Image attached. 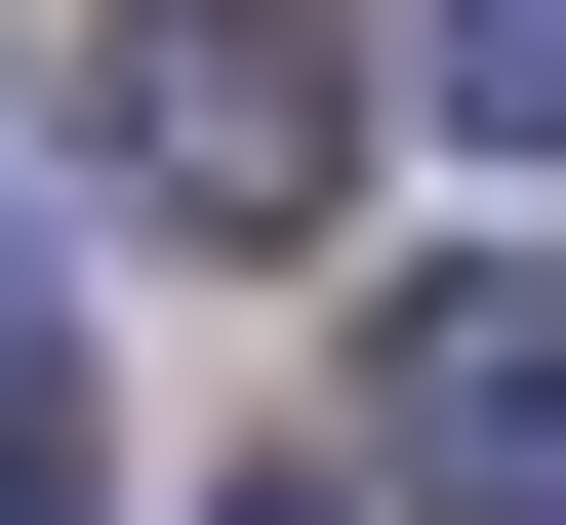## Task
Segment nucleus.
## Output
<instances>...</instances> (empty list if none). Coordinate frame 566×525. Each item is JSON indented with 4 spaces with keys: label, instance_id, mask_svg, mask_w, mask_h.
<instances>
[{
    "label": "nucleus",
    "instance_id": "nucleus-1",
    "mask_svg": "<svg viewBox=\"0 0 566 525\" xmlns=\"http://www.w3.org/2000/svg\"><path fill=\"white\" fill-rule=\"evenodd\" d=\"M82 162L163 202V243H324V162H365V41H324V0H82Z\"/></svg>",
    "mask_w": 566,
    "mask_h": 525
},
{
    "label": "nucleus",
    "instance_id": "nucleus-2",
    "mask_svg": "<svg viewBox=\"0 0 566 525\" xmlns=\"http://www.w3.org/2000/svg\"><path fill=\"white\" fill-rule=\"evenodd\" d=\"M365 525H566V283H405V405H365Z\"/></svg>",
    "mask_w": 566,
    "mask_h": 525
},
{
    "label": "nucleus",
    "instance_id": "nucleus-3",
    "mask_svg": "<svg viewBox=\"0 0 566 525\" xmlns=\"http://www.w3.org/2000/svg\"><path fill=\"white\" fill-rule=\"evenodd\" d=\"M0 525H122L82 485V283H41V202H0Z\"/></svg>",
    "mask_w": 566,
    "mask_h": 525
},
{
    "label": "nucleus",
    "instance_id": "nucleus-4",
    "mask_svg": "<svg viewBox=\"0 0 566 525\" xmlns=\"http://www.w3.org/2000/svg\"><path fill=\"white\" fill-rule=\"evenodd\" d=\"M405 82H446V162H566V0H405Z\"/></svg>",
    "mask_w": 566,
    "mask_h": 525
},
{
    "label": "nucleus",
    "instance_id": "nucleus-5",
    "mask_svg": "<svg viewBox=\"0 0 566 525\" xmlns=\"http://www.w3.org/2000/svg\"><path fill=\"white\" fill-rule=\"evenodd\" d=\"M202 525H365V444H243V485H202Z\"/></svg>",
    "mask_w": 566,
    "mask_h": 525
}]
</instances>
